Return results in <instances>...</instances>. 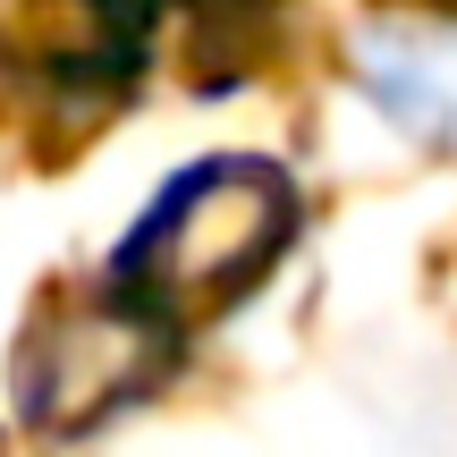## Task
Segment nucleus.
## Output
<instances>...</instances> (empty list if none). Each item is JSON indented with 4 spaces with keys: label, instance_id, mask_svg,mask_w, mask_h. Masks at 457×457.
<instances>
[{
    "label": "nucleus",
    "instance_id": "obj_2",
    "mask_svg": "<svg viewBox=\"0 0 457 457\" xmlns=\"http://www.w3.org/2000/svg\"><path fill=\"white\" fill-rule=\"evenodd\" d=\"M170 364V313L145 296H94V305H60L26 330L17 347V398L43 432H85L111 407L145 398Z\"/></svg>",
    "mask_w": 457,
    "mask_h": 457
},
{
    "label": "nucleus",
    "instance_id": "obj_3",
    "mask_svg": "<svg viewBox=\"0 0 457 457\" xmlns=\"http://www.w3.org/2000/svg\"><path fill=\"white\" fill-rule=\"evenodd\" d=\"M356 85L424 145H457V17L356 26Z\"/></svg>",
    "mask_w": 457,
    "mask_h": 457
},
{
    "label": "nucleus",
    "instance_id": "obj_4",
    "mask_svg": "<svg viewBox=\"0 0 457 457\" xmlns=\"http://www.w3.org/2000/svg\"><path fill=\"white\" fill-rule=\"evenodd\" d=\"M153 0H9V51L51 77H128L145 51Z\"/></svg>",
    "mask_w": 457,
    "mask_h": 457
},
{
    "label": "nucleus",
    "instance_id": "obj_1",
    "mask_svg": "<svg viewBox=\"0 0 457 457\" xmlns=\"http://www.w3.org/2000/svg\"><path fill=\"white\" fill-rule=\"evenodd\" d=\"M296 228V195L271 162H195L153 195V212L119 245V288L170 322L245 296Z\"/></svg>",
    "mask_w": 457,
    "mask_h": 457
}]
</instances>
